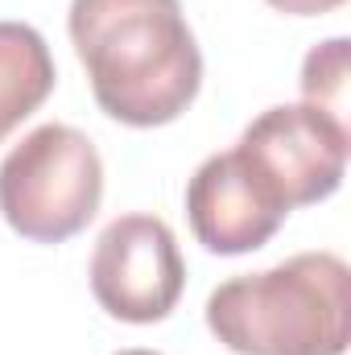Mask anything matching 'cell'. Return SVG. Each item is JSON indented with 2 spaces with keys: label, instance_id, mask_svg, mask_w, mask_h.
Masks as SVG:
<instances>
[{
  "label": "cell",
  "instance_id": "cell-1",
  "mask_svg": "<svg viewBox=\"0 0 351 355\" xmlns=\"http://www.w3.org/2000/svg\"><path fill=\"white\" fill-rule=\"evenodd\" d=\"M67 29L95 103L128 128L178 120L203 87V54L178 0H71Z\"/></svg>",
  "mask_w": 351,
  "mask_h": 355
},
{
  "label": "cell",
  "instance_id": "cell-2",
  "mask_svg": "<svg viewBox=\"0 0 351 355\" xmlns=\"http://www.w3.org/2000/svg\"><path fill=\"white\" fill-rule=\"evenodd\" d=\"M207 327L236 355H343L351 272L335 252H298L232 277L207 297Z\"/></svg>",
  "mask_w": 351,
  "mask_h": 355
},
{
  "label": "cell",
  "instance_id": "cell-3",
  "mask_svg": "<svg viewBox=\"0 0 351 355\" xmlns=\"http://www.w3.org/2000/svg\"><path fill=\"white\" fill-rule=\"evenodd\" d=\"M103 202V162L87 132L42 124L0 162V215L33 244L79 236Z\"/></svg>",
  "mask_w": 351,
  "mask_h": 355
},
{
  "label": "cell",
  "instance_id": "cell-4",
  "mask_svg": "<svg viewBox=\"0 0 351 355\" xmlns=\"http://www.w3.org/2000/svg\"><path fill=\"white\" fill-rule=\"evenodd\" d=\"M351 124L310 103H277L261 112L236 141V157L261 190L289 215L293 207L323 202L348 174Z\"/></svg>",
  "mask_w": 351,
  "mask_h": 355
},
{
  "label": "cell",
  "instance_id": "cell-5",
  "mask_svg": "<svg viewBox=\"0 0 351 355\" xmlns=\"http://www.w3.org/2000/svg\"><path fill=\"white\" fill-rule=\"evenodd\" d=\"M186 289V261L166 219L120 215L112 219L91 257V293L120 322H162L170 318Z\"/></svg>",
  "mask_w": 351,
  "mask_h": 355
},
{
  "label": "cell",
  "instance_id": "cell-6",
  "mask_svg": "<svg viewBox=\"0 0 351 355\" xmlns=\"http://www.w3.org/2000/svg\"><path fill=\"white\" fill-rule=\"evenodd\" d=\"M186 215L198 244L215 257L257 252L285 223V211L261 190L236 149L215 153L194 170L186 186Z\"/></svg>",
  "mask_w": 351,
  "mask_h": 355
},
{
  "label": "cell",
  "instance_id": "cell-7",
  "mask_svg": "<svg viewBox=\"0 0 351 355\" xmlns=\"http://www.w3.org/2000/svg\"><path fill=\"white\" fill-rule=\"evenodd\" d=\"M58 83L46 37L25 21H0V141L33 116Z\"/></svg>",
  "mask_w": 351,
  "mask_h": 355
},
{
  "label": "cell",
  "instance_id": "cell-8",
  "mask_svg": "<svg viewBox=\"0 0 351 355\" xmlns=\"http://www.w3.org/2000/svg\"><path fill=\"white\" fill-rule=\"evenodd\" d=\"M348 79H351V42L348 37H331L323 46H314L302 62V103L323 107L335 120H348Z\"/></svg>",
  "mask_w": 351,
  "mask_h": 355
},
{
  "label": "cell",
  "instance_id": "cell-9",
  "mask_svg": "<svg viewBox=\"0 0 351 355\" xmlns=\"http://www.w3.org/2000/svg\"><path fill=\"white\" fill-rule=\"evenodd\" d=\"M268 4L289 17H323V12H335L343 0H268Z\"/></svg>",
  "mask_w": 351,
  "mask_h": 355
},
{
  "label": "cell",
  "instance_id": "cell-10",
  "mask_svg": "<svg viewBox=\"0 0 351 355\" xmlns=\"http://www.w3.org/2000/svg\"><path fill=\"white\" fill-rule=\"evenodd\" d=\"M116 355H157V352H145V347H132V352H116Z\"/></svg>",
  "mask_w": 351,
  "mask_h": 355
}]
</instances>
